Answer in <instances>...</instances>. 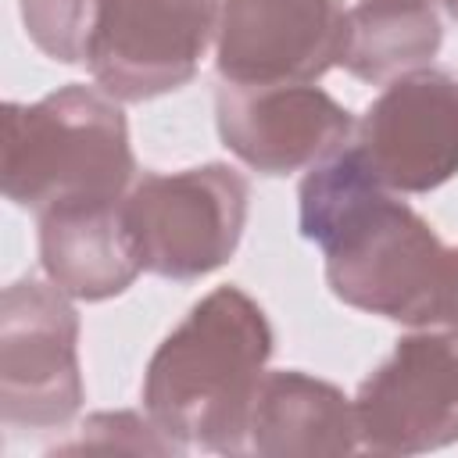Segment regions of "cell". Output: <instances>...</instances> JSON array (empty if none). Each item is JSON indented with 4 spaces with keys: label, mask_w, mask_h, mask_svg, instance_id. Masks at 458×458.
<instances>
[{
    "label": "cell",
    "mask_w": 458,
    "mask_h": 458,
    "mask_svg": "<svg viewBox=\"0 0 458 458\" xmlns=\"http://www.w3.org/2000/svg\"><path fill=\"white\" fill-rule=\"evenodd\" d=\"M297 200L336 301L408 329H458V247L376 179L358 143L311 165Z\"/></svg>",
    "instance_id": "1"
},
{
    "label": "cell",
    "mask_w": 458,
    "mask_h": 458,
    "mask_svg": "<svg viewBox=\"0 0 458 458\" xmlns=\"http://www.w3.org/2000/svg\"><path fill=\"white\" fill-rule=\"evenodd\" d=\"M272 326L240 286H218L157 344L143 372V411L182 447L243 454V429Z\"/></svg>",
    "instance_id": "2"
},
{
    "label": "cell",
    "mask_w": 458,
    "mask_h": 458,
    "mask_svg": "<svg viewBox=\"0 0 458 458\" xmlns=\"http://www.w3.org/2000/svg\"><path fill=\"white\" fill-rule=\"evenodd\" d=\"M0 182L32 215L122 200L136 182L122 100L100 86H61L36 104H4Z\"/></svg>",
    "instance_id": "3"
},
{
    "label": "cell",
    "mask_w": 458,
    "mask_h": 458,
    "mask_svg": "<svg viewBox=\"0 0 458 458\" xmlns=\"http://www.w3.org/2000/svg\"><path fill=\"white\" fill-rule=\"evenodd\" d=\"M247 208V175L222 161L168 175H140L122 200L143 272L179 283L200 279L236 254Z\"/></svg>",
    "instance_id": "4"
},
{
    "label": "cell",
    "mask_w": 458,
    "mask_h": 458,
    "mask_svg": "<svg viewBox=\"0 0 458 458\" xmlns=\"http://www.w3.org/2000/svg\"><path fill=\"white\" fill-rule=\"evenodd\" d=\"M222 0H93L82 64L122 104L186 86L215 43Z\"/></svg>",
    "instance_id": "5"
},
{
    "label": "cell",
    "mask_w": 458,
    "mask_h": 458,
    "mask_svg": "<svg viewBox=\"0 0 458 458\" xmlns=\"http://www.w3.org/2000/svg\"><path fill=\"white\" fill-rule=\"evenodd\" d=\"M79 315L54 283L18 279L0 297V415L7 426L61 429L82 408Z\"/></svg>",
    "instance_id": "6"
},
{
    "label": "cell",
    "mask_w": 458,
    "mask_h": 458,
    "mask_svg": "<svg viewBox=\"0 0 458 458\" xmlns=\"http://www.w3.org/2000/svg\"><path fill=\"white\" fill-rule=\"evenodd\" d=\"M358 451L422 454L458 440V329H411L354 394Z\"/></svg>",
    "instance_id": "7"
},
{
    "label": "cell",
    "mask_w": 458,
    "mask_h": 458,
    "mask_svg": "<svg viewBox=\"0 0 458 458\" xmlns=\"http://www.w3.org/2000/svg\"><path fill=\"white\" fill-rule=\"evenodd\" d=\"M354 143L394 193H429L458 175V75L408 72L369 104Z\"/></svg>",
    "instance_id": "8"
},
{
    "label": "cell",
    "mask_w": 458,
    "mask_h": 458,
    "mask_svg": "<svg viewBox=\"0 0 458 458\" xmlns=\"http://www.w3.org/2000/svg\"><path fill=\"white\" fill-rule=\"evenodd\" d=\"M340 0H222L215 68L236 86L315 82L340 64Z\"/></svg>",
    "instance_id": "9"
},
{
    "label": "cell",
    "mask_w": 458,
    "mask_h": 458,
    "mask_svg": "<svg viewBox=\"0 0 458 458\" xmlns=\"http://www.w3.org/2000/svg\"><path fill=\"white\" fill-rule=\"evenodd\" d=\"M215 122L222 143L261 175L308 172L311 165L351 143L358 129L351 111L311 82H222L215 93Z\"/></svg>",
    "instance_id": "10"
},
{
    "label": "cell",
    "mask_w": 458,
    "mask_h": 458,
    "mask_svg": "<svg viewBox=\"0 0 458 458\" xmlns=\"http://www.w3.org/2000/svg\"><path fill=\"white\" fill-rule=\"evenodd\" d=\"M122 200H86L36 215L39 265L47 279L72 301L118 297L143 272L125 229Z\"/></svg>",
    "instance_id": "11"
},
{
    "label": "cell",
    "mask_w": 458,
    "mask_h": 458,
    "mask_svg": "<svg viewBox=\"0 0 458 458\" xmlns=\"http://www.w3.org/2000/svg\"><path fill=\"white\" fill-rule=\"evenodd\" d=\"M358 451L354 404L340 386L308 372H265L254 386L243 454L293 458V454H347Z\"/></svg>",
    "instance_id": "12"
},
{
    "label": "cell",
    "mask_w": 458,
    "mask_h": 458,
    "mask_svg": "<svg viewBox=\"0 0 458 458\" xmlns=\"http://www.w3.org/2000/svg\"><path fill=\"white\" fill-rule=\"evenodd\" d=\"M444 43L440 14L429 0H358L344 14L340 64L372 86L429 68Z\"/></svg>",
    "instance_id": "13"
},
{
    "label": "cell",
    "mask_w": 458,
    "mask_h": 458,
    "mask_svg": "<svg viewBox=\"0 0 458 458\" xmlns=\"http://www.w3.org/2000/svg\"><path fill=\"white\" fill-rule=\"evenodd\" d=\"M54 451H143V454H182L186 447L168 437L150 415L140 411H97L89 415L72 440Z\"/></svg>",
    "instance_id": "14"
},
{
    "label": "cell",
    "mask_w": 458,
    "mask_h": 458,
    "mask_svg": "<svg viewBox=\"0 0 458 458\" xmlns=\"http://www.w3.org/2000/svg\"><path fill=\"white\" fill-rule=\"evenodd\" d=\"M93 0H21L29 39L61 64H82V43Z\"/></svg>",
    "instance_id": "15"
},
{
    "label": "cell",
    "mask_w": 458,
    "mask_h": 458,
    "mask_svg": "<svg viewBox=\"0 0 458 458\" xmlns=\"http://www.w3.org/2000/svg\"><path fill=\"white\" fill-rule=\"evenodd\" d=\"M429 4H437L447 18H454V21H458V0H429Z\"/></svg>",
    "instance_id": "16"
}]
</instances>
